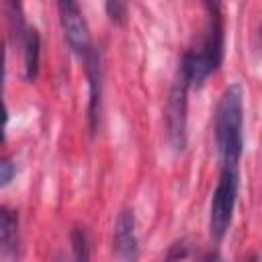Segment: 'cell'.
Segmentation results:
<instances>
[{
	"label": "cell",
	"mask_w": 262,
	"mask_h": 262,
	"mask_svg": "<svg viewBox=\"0 0 262 262\" xmlns=\"http://www.w3.org/2000/svg\"><path fill=\"white\" fill-rule=\"evenodd\" d=\"M115 252L121 262H135L137 260V235H135V217L133 211L125 209L119 213L115 223Z\"/></svg>",
	"instance_id": "7"
},
{
	"label": "cell",
	"mask_w": 262,
	"mask_h": 262,
	"mask_svg": "<svg viewBox=\"0 0 262 262\" xmlns=\"http://www.w3.org/2000/svg\"><path fill=\"white\" fill-rule=\"evenodd\" d=\"M16 174V166L10 158H2L0 160V186H6L10 184V180L14 178Z\"/></svg>",
	"instance_id": "12"
},
{
	"label": "cell",
	"mask_w": 262,
	"mask_h": 262,
	"mask_svg": "<svg viewBox=\"0 0 262 262\" xmlns=\"http://www.w3.org/2000/svg\"><path fill=\"white\" fill-rule=\"evenodd\" d=\"M23 61H25V78L29 82H35L41 63V35L35 27L23 29Z\"/></svg>",
	"instance_id": "8"
},
{
	"label": "cell",
	"mask_w": 262,
	"mask_h": 262,
	"mask_svg": "<svg viewBox=\"0 0 262 262\" xmlns=\"http://www.w3.org/2000/svg\"><path fill=\"white\" fill-rule=\"evenodd\" d=\"M106 14L108 18L115 23V25H123L125 18H127V4L125 2H119V0H113V2H106Z\"/></svg>",
	"instance_id": "11"
},
{
	"label": "cell",
	"mask_w": 262,
	"mask_h": 262,
	"mask_svg": "<svg viewBox=\"0 0 262 262\" xmlns=\"http://www.w3.org/2000/svg\"><path fill=\"white\" fill-rule=\"evenodd\" d=\"M86 78H88V127L90 133L98 131L100 113H102V59L98 49H90L84 55Z\"/></svg>",
	"instance_id": "6"
},
{
	"label": "cell",
	"mask_w": 262,
	"mask_h": 262,
	"mask_svg": "<svg viewBox=\"0 0 262 262\" xmlns=\"http://www.w3.org/2000/svg\"><path fill=\"white\" fill-rule=\"evenodd\" d=\"M6 123H8V113H6L4 102L0 100V143L4 141V129H6Z\"/></svg>",
	"instance_id": "13"
},
{
	"label": "cell",
	"mask_w": 262,
	"mask_h": 262,
	"mask_svg": "<svg viewBox=\"0 0 262 262\" xmlns=\"http://www.w3.org/2000/svg\"><path fill=\"white\" fill-rule=\"evenodd\" d=\"M57 10H59V20H61V29L68 45L72 47L74 53L84 57L92 49V43H90V29L82 8L72 0H63L57 4Z\"/></svg>",
	"instance_id": "5"
},
{
	"label": "cell",
	"mask_w": 262,
	"mask_h": 262,
	"mask_svg": "<svg viewBox=\"0 0 262 262\" xmlns=\"http://www.w3.org/2000/svg\"><path fill=\"white\" fill-rule=\"evenodd\" d=\"M72 239V254H74V262H90V242H88V233L84 227L76 225L70 233Z\"/></svg>",
	"instance_id": "10"
},
{
	"label": "cell",
	"mask_w": 262,
	"mask_h": 262,
	"mask_svg": "<svg viewBox=\"0 0 262 262\" xmlns=\"http://www.w3.org/2000/svg\"><path fill=\"white\" fill-rule=\"evenodd\" d=\"M207 8V25L201 37V43L194 49H188L180 61L178 74H182L190 86H201L223 59V16L221 6L215 2L205 4Z\"/></svg>",
	"instance_id": "1"
},
{
	"label": "cell",
	"mask_w": 262,
	"mask_h": 262,
	"mask_svg": "<svg viewBox=\"0 0 262 262\" xmlns=\"http://www.w3.org/2000/svg\"><path fill=\"white\" fill-rule=\"evenodd\" d=\"M237 188H239L237 170L221 168V174L211 199V213H209V229L215 239H221L231 225V217L237 201Z\"/></svg>",
	"instance_id": "3"
},
{
	"label": "cell",
	"mask_w": 262,
	"mask_h": 262,
	"mask_svg": "<svg viewBox=\"0 0 262 262\" xmlns=\"http://www.w3.org/2000/svg\"><path fill=\"white\" fill-rule=\"evenodd\" d=\"M205 262H225V260H223L219 254H209V256L205 258Z\"/></svg>",
	"instance_id": "15"
},
{
	"label": "cell",
	"mask_w": 262,
	"mask_h": 262,
	"mask_svg": "<svg viewBox=\"0 0 262 262\" xmlns=\"http://www.w3.org/2000/svg\"><path fill=\"white\" fill-rule=\"evenodd\" d=\"M244 262H258V256L254 254V256H250V258H248V260H244Z\"/></svg>",
	"instance_id": "16"
},
{
	"label": "cell",
	"mask_w": 262,
	"mask_h": 262,
	"mask_svg": "<svg viewBox=\"0 0 262 262\" xmlns=\"http://www.w3.org/2000/svg\"><path fill=\"white\" fill-rule=\"evenodd\" d=\"M2 80H4V45L0 41V92H2Z\"/></svg>",
	"instance_id": "14"
},
{
	"label": "cell",
	"mask_w": 262,
	"mask_h": 262,
	"mask_svg": "<svg viewBox=\"0 0 262 262\" xmlns=\"http://www.w3.org/2000/svg\"><path fill=\"white\" fill-rule=\"evenodd\" d=\"M18 227L20 217L12 207H0V250L4 254H14L18 248Z\"/></svg>",
	"instance_id": "9"
},
{
	"label": "cell",
	"mask_w": 262,
	"mask_h": 262,
	"mask_svg": "<svg viewBox=\"0 0 262 262\" xmlns=\"http://www.w3.org/2000/svg\"><path fill=\"white\" fill-rule=\"evenodd\" d=\"M244 92L239 84L223 90L215 108V141L221 168L237 170L244 151Z\"/></svg>",
	"instance_id": "2"
},
{
	"label": "cell",
	"mask_w": 262,
	"mask_h": 262,
	"mask_svg": "<svg viewBox=\"0 0 262 262\" xmlns=\"http://www.w3.org/2000/svg\"><path fill=\"white\" fill-rule=\"evenodd\" d=\"M188 80L178 74L166 102V131L168 141L176 151H182L186 145V111H188Z\"/></svg>",
	"instance_id": "4"
}]
</instances>
